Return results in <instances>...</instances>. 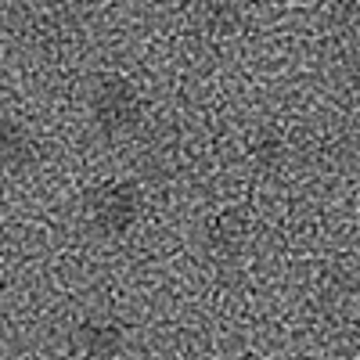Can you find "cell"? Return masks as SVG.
I'll list each match as a JSON object with an SVG mask.
<instances>
[{"label":"cell","instance_id":"cell-1","mask_svg":"<svg viewBox=\"0 0 360 360\" xmlns=\"http://www.w3.org/2000/svg\"><path fill=\"white\" fill-rule=\"evenodd\" d=\"M90 119H94L98 134H105L112 141L130 137L144 119V101L137 94V86L123 76L98 79L94 94H90Z\"/></svg>","mask_w":360,"mask_h":360},{"label":"cell","instance_id":"cell-2","mask_svg":"<svg viewBox=\"0 0 360 360\" xmlns=\"http://www.w3.org/2000/svg\"><path fill=\"white\" fill-rule=\"evenodd\" d=\"M141 209L144 202H141L137 184H130V180H105L86 198V224L101 238H123L141 220Z\"/></svg>","mask_w":360,"mask_h":360},{"label":"cell","instance_id":"cell-3","mask_svg":"<svg viewBox=\"0 0 360 360\" xmlns=\"http://www.w3.org/2000/svg\"><path fill=\"white\" fill-rule=\"evenodd\" d=\"M72 342L90 360H112L127 349V332L115 317H83L72 332Z\"/></svg>","mask_w":360,"mask_h":360},{"label":"cell","instance_id":"cell-4","mask_svg":"<svg viewBox=\"0 0 360 360\" xmlns=\"http://www.w3.org/2000/svg\"><path fill=\"white\" fill-rule=\"evenodd\" d=\"M37 155H40V148H37L33 130L11 115H0V173L18 176L37 162Z\"/></svg>","mask_w":360,"mask_h":360},{"label":"cell","instance_id":"cell-5","mask_svg":"<svg viewBox=\"0 0 360 360\" xmlns=\"http://www.w3.org/2000/svg\"><path fill=\"white\" fill-rule=\"evenodd\" d=\"M245 238H249V227L238 213H224V217H217L213 224H209V242H213L220 252H238L245 245Z\"/></svg>","mask_w":360,"mask_h":360},{"label":"cell","instance_id":"cell-6","mask_svg":"<svg viewBox=\"0 0 360 360\" xmlns=\"http://www.w3.org/2000/svg\"><path fill=\"white\" fill-rule=\"evenodd\" d=\"M51 4H54V0H51Z\"/></svg>","mask_w":360,"mask_h":360}]
</instances>
